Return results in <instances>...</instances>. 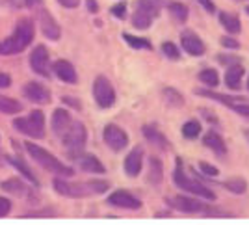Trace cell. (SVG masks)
<instances>
[{
	"instance_id": "6da1fadb",
	"label": "cell",
	"mask_w": 249,
	"mask_h": 225,
	"mask_svg": "<svg viewBox=\"0 0 249 225\" xmlns=\"http://www.w3.org/2000/svg\"><path fill=\"white\" fill-rule=\"evenodd\" d=\"M173 183H175L178 190H182L186 194L201 197L205 201H216V194L212 192V188H208L207 184L203 181H199L197 177L188 175L186 169H184V162L180 158H177V166L173 169Z\"/></svg>"
},
{
	"instance_id": "7a4b0ae2",
	"label": "cell",
	"mask_w": 249,
	"mask_h": 225,
	"mask_svg": "<svg viewBox=\"0 0 249 225\" xmlns=\"http://www.w3.org/2000/svg\"><path fill=\"white\" fill-rule=\"evenodd\" d=\"M32 39H34V22L30 19L19 20L10 38L0 41V54H4V56L19 54L30 45Z\"/></svg>"
},
{
	"instance_id": "3957f363",
	"label": "cell",
	"mask_w": 249,
	"mask_h": 225,
	"mask_svg": "<svg viewBox=\"0 0 249 225\" xmlns=\"http://www.w3.org/2000/svg\"><path fill=\"white\" fill-rule=\"evenodd\" d=\"M194 93L197 97H205L214 102H219L223 106H227L229 110H232L234 113H238L242 117L249 119V97H242V95H231V93H218L210 88H197L194 90Z\"/></svg>"
},
{
	"instance_id": "277c9868",
	"label": "cell",
	"mask_w": 249,
	"mask_h": 225,
	"mask_svg": "<svg viewBox=\"0 0 249 225\" xmlns=\"http://www.w3.org/2000/svg\"><path fill=\"white\" fill-rule=\"evenodd\" d=\"M24 149L30 153V156L39 164L41 168L49 169L52 173L60 175V177H73L74 169H71L69 166H65L63 162H60L52 153H49L47 149H43L39 145H36L34 142H24Z\"/></svg>"
},
{
	"instance_id": "5b68a950",
	"label": "cell",
	"mask_w": 249,
	"mask_h": 225,
	"mask_svg": "<svg viewBox=\"0 0 249 225\" xmlns=\"http://www.w3.org/2000/svg\"><path fill=\"white\" fill-rule=\"evenodd\" d=\"M166 205L171 208L186 212V214H205V216H225L219 214V210H214L210 205L201 199V197H188V195H173V197H166Z\"/></svg>"
},
{
	"instance_id": "8992f818",
	"label": "cell",
	"mask_w": 249,
	"mask_h": 225,
	"mask_svg": "<svg viewBox=\"0 0 249 225\" xmlns=\"http://www.w3.org/2000/svg\"><path fill=\"white\" fill-rule=\"evenodd\" d=\"M62 142L65 145L69 156L74 158V160H78V156L84 153L86 143H88V131H86V127L80 121H73L71 127L62 136Z\"/></svg>"
},
{
	"instance_id": "52a82bcc",
	"label": "cell",
	"mask_w": 249,
	"mask_h": 225,
	"mask_svg": "<svg viewBox=\"0 0 249 225\" xmlns=\"http://www.w3.org/2000/svg\"><path fill=\"white\" fill-rule=\"evenodd\" d=\"M13 129L30 136V138H43L45 136V115H43L41 110H34L28 117L15 119Z\"/></svg>"
},
{
	"instance_id": "ba28073f",
	"label": "cell",
	"mask_w": 249,
	"mask_h": 225,
	"mask_svg": "<svg viewBox=\"0 0 249 225\" xmlns=\"http://www.w3.org/2000/svg\"><path fill=\"white\" fill-rule=\"evenodd\" d=\"M93 97L95 102L99 104V108H110L115 102V90L112 86V82L106 76L99 75L93 82Z\"/></svg>"
},
{
	"instance_id": "9c48e42d",
	"label": "cell",
	"mask_w": 249,
	"mask_h": 225,
	"mask_svg": "<svg viewBox=\"0 0 249 225\" xmlns=\"http://www.w3.org/2000/svg\"><path fill=\"white\" fill-rule=\"evenodd\" d=\"M104 143L114 151V153H121L128 145V134L124 132L121 127H117L114 123H108L103 131Z\"/></svg>"
},
{
	"instance_id": "30bf717a",
	"label": "cell",
	"mask_w": 249,
	"mask_h": 225,
	"mask_svg": "<svg viewBox=\"0 0 249 225\" xmlns=\"http://www.w3.org/2000/svg\"><path fill=\"white\" fill-rule=\"evenodd\" d=\"M180 49L186 54H190V56L199 58V56H205L207 45L194 30H182V34H180Z\"/></svg>"
},
{
	"instance_id": "8fae6325",
	"label": "cell",
	"mask_w": 249,
	"mask_h": 225,
	"mask_svg": "<svg viewBox=\"0 0 249 225\" xmlns=\"http://www.w3.org/2000/svg\"><path fill=\"white\" fill-rule=\"evenodd\" d=\"M106 201H108V205H112V206L128 208V210H140L142 205H143L132 192H128V190H115V192H112V194L106 197Z\"/></svg>"
},
{
	"instance_id": "7c38bea8",
	"label": "cell",
	"mask_w": 249,
	"mask_h": 225,
	"mask_svg": "<svg viewBox=\"0 0 249 225\" xmlns=\"http://www.w3.org/2000/svg\"><path fill=\"white\" fill-rule=\"evenodd\" d=\"M52 184H54V190L65 197H84V195L91 194L86 183H69V181H65V177L54 179Z\"/></svg>"
},
{
	"instance_id": "4fadbf2b",
	"label": "cell",
	"mask_w": 249,
	"mask_h": 225,
	"mask_svg": "<svg viewBox=\"0 0 249 225\" xmlns=\"http://www.w3.org/2000/svg\"><path fill=\"white\" fill-rule=\"evenodd\" d=\"M37 22H39V28H41V34L51 41H58L60 36H62V28L60 24L56 22V19L52 17L47 10H39L37 11Z\"/></svg>"
},
{
	"instance_id": "5bb4252c",
	"label": "cell",
	"mask_w": 249,
	"mask_h": 225,
	"mask_svg": "<svg viewBox=\"0 0 249 225\" xmlns=\"http://www.w3.org/2000/svg\"><path fill=\"white\" fill-rule=\"evenodd\" d=\"M30 67L34 73L41 75V76H49V51L45 45H37L30 54Z\"/></svg>"
},
{
	"instance_id": "9a60e30c",
	"label": "cell",
	"mask_w": 249,
	"mask_h": 225,
	"mask_svg": "<svg viewBox=\"0 0 249 225\" xmlns=\"http://www.w3.org/2000/svg\"><path fill=\"white\" fill-rule=\"evenodd\" d=\"M124 173L128 177H138L142 173V168H143V149L142 147H134L130 153L124 156Z\"/></svg>"
},
{
	"instance_id": "2e32d148",
	"label": "cell",
	"mask_w": 249,
	"mask_h": 225,
	"mask_svg": "<svg viewBox=\"0 0 249 225\" xmlns=\"http://www.w3.org/2000/svg\"><path fill=\"white\" fill-rule=\"evenodd\" d=\"M22 92H24V97L28 101L36 102V104H45V102L51 101V92L39 82H28Z\"/></svg>"
},
{
	"instance_id": "e0dca14e",
	"label": "cell",
	"mask_w": 249,
	"mask_h": 225,
	"mask_svg": "<svg viewBox=\"0 0 249 225\" xmlns=\"http://www.w3.org/2000/svg\"><path fill=\"white\" fill-rule=\"evenodd\" d=\"M142 132H143V136L147 138V142L151 143L153 147H156V149H160V151H164V149H169V147H171L169 140L164 136V132H162L156 125H145V127L142 129Z\"/></svg>"
},
{
	"instance_id": "ac0fdd59",
	"label": "cell",
	"mask_w": 249,
	"mask_h": 225,
	"mask_svg": "<svg viewBox=\"0 0 249 225\" xmlns=\"http://www.w3.org/2000/svg\"><path fill=\"white\" fill-rule=\"evenodd\" d=\"M203 145L208 147L212 153H216L218 156H225L227 154V143L223 140V136L218 132V131H207L205 136H203Z\"/></svg>"
},
{
	"instance_id": "d6986e66",
	"label": "cell",
	"mask_w": 249,
	"mask_h": 225,
	"mask_svg": "<svg viewBox=\"0 0 249 225\" xmlns=\"http://www.w3.org/2000/svg\"><path fill=\"white\" fill-rule=\"evenodd\" d=\"M171 0H138L136 2V10L143 11L151 19H158L164 8H167Z\"/></svg>"
},
{
	"instance_id": "ffe728a7",
	"label": "cell",
	"mask_w": 249,
	"mask_h": 225,
	"mask_svg": "<svg viewBox=\"0 0 249 225\" xmlns=\"http://www.w3.org/2000/svg\"><path fill=\"white\" fill-rule=\"evenodd\" d=\"M71 123H73V119H71V113L67 112L65 108H58V110H54V113H52V119H51V127H52V131H54V134L63 136V134H65V131L71 127Z\"/></svg>"
},
{
	"instance_id": "44dd1931",
	"label": "cell",
	"mask_w": 249,
	"mask_h": 225,
	"mask_svg": "<svg viewBox=\"0 0 249 225\" xmlns=\"http://www.w3.org/2000/svg\"><path fill=\"white\" fill-rule=\"evenodd\" d=\"M244 63H232V65H227V71H225V86L229 90H240L242 86V78H244Z\"/></svg>"
},
{
	"instance_id": "7402d4cb",
	"label": "cell",
	"mask_w": 249,
	"mask_h": 225,
	"mask_svg": "<svg viewBox=\"0 0 249 225\" xmlns=\"http://www.w3.org/2000/svg\"><path fill=\"white\" fill-rule=\"evenodd\" d=\"M54 73H56V76L62 82H65V84H76V82H78V76H76V71H74L71 61L58 60L54 63Z\"/></svg>"
},
{
	"instance_id": "603a6c76",
	"label": "cell",
	"mask_w": 249,
	"mask_h": 225,
	"mask_svg": "<svg viewBox=\"0 0 249 225\" xmlns=\"http://www.w3.org/2000/svg\"><path fill=\"white\" fill-rule=\"evenodd\" d=\"M147 183L151 186H160L164 183V162L158 156L149 158V171H147Z\"/></svg>"
},
{
	"instance_id": "cb8c5ba5",
	"label": "cell",
	"mask_w": 249,
	"mask_h": 225,
	"mask_svg": "<svg viewBox=\"0 0 249 225\" xmlns=\"http://www.w3.org/2000/svg\"><path fill=\"white\" fill-rule=\"evenodd\" d=\"M218 20H219V24L227 30V34L236 36V34L242 32V22H240V17L236 15V13H231V11H219Z\"/></svg>"
},
{
	"instance_id": "d4e9b609",
	"label": "cell",
	"mask_w": 249,
	"mask_h": 225,
	"mask_svg": "<svg viewBox=\"0 0 249 225\" xmlns=\"http://www.w3.org/2000/svg\"><path fill=\"white\" fill-rule=\"evenodd\" d=\"M78 164H80V168H82L84 171H88V173H97V175H103L106 171V168H104V164L95 156V154H86L82 153L78 156Z\"/></svg>"
},
{
	"instance_id": "484cf974",
	"label": "cell",
	"mask_w": 249,
	"mask_h": 225,
	"mask_svg": "<svg viewBox=\"0 0 249 225\" xmlns=\"http://www.w3.org/2000/svg\"><path fill=\"white\" fill-rule=\"evenodd\" d=\"M227 192L231 194H236V195H242L248 192V181L244 179V177H229L225 179L223 183H219Z\"/></svg>"
},
{
	"instance_id": "4316f807",
	"label": "cell",
	"mask_w": 249,
	"mask_h": 225,
	"mask_svg": "<svg viewBox=\"0 0 249 225\" xmlns=\"http://www.w3.org/2000/svg\"><path fill=\"white\" fill-rule=\"evenodd\" d=\"M167 11H169V15L177 20V22H186L188 17H190V8H188L186 4H182V2H169L167 4Z\"/></svg>"
},
{
	"instance_id": "83f0119b",
	"label": "cell",
	"mask_w": 249,
	"mask_h": 225,
	"mask_svg": "<svg viewBox=\"0 0 249 225\" xmlns=\"http://www.w3.org/2000/svg\"><path fill=\"white\" fill-rule=\"evenodd\" d=\"M162 97H164V101L167 102V106H171V108H178V106H182L184 104V97H182V93L178 92L177 88L173 86H167L162 90Z\"/></svg>"
},
{
	"instance_id": "f1b7e54d",
	"label": "cell",
	"mask_w": 249,
	"mask_h": 225,
	"mask_svg": "<svg viewBox=\"0 0 249 225\" xmlns=\"http://www.w3.org/2000/svg\"><path fill=\"white\" fill-rule=\"evenodd\" d=\"M197 78L201 84H205V86L210 88V90H216V88L219 86V75H218V71L212 69V67H207V69L199 71Z\"/></svg>"
},
{
	"instance_id": "f546056e",
	"label": "cell",
	"mask_w": 249,
	"mask_h": 225,
	"mask_svg": "<svg viewBox=\"0 0 249 225\" xmlns=\"http://www.w3.org/2000/svg\"><path fill=\"white\" fill-rule=\"evenodd\" d=\"M123 39L128 43L130 49H136V51H153V43L145 39V38H140V36H132V34L123 32Z\"/></svg>"
},
{
	"instance_id": "4dcf8cb0",
	"label": "cell",
	"mask_w": 249,
	"mask_h": 225,
	"mask_svg": "<svg viewBox=\"0 0 249 225\" xmlns=\"http://www.w3.org/2000/svg\"><path fill=\"white\" fill-rule=\"evenodd\" d=\"M201 131H203V127H201V121H197V119H188L180 129V132L186 140H197L201 136Z\"/></svg>"
},
{
	"instance_id": "1f68e13d",
	"label": "cell",
	"mask_w": 249,
	"mask_h": 225,
	"mask_svg": "<svg viewBox=\"0 0 249 225\" xmlns=\"http://www.w3.org/2000/svg\"><path fill=\"white\" fill-rule=\"evenodd\" d=\"M6 160H8L10 164H13V166H15V168H17V169L24 175V179H26V181H30V183H34L36 186H39V183H37V177L34 175V171L28 168V164L24 162L22 158H6Z\"/></svg>"
},
{
	"instance_id": "d6a6232c",
	"label": "cell",
	"mask_w": 249,
	"mask_h": 225,
	"mask_svg": "<svg viewBox=\"0 0 249 225\" xmlns=\"http://www.w3.org/2000/svg\"><path fill=\"white\" fill-rule=\"evenodd\" d=\"M0 188L4 192H10V194H26V184L22 183L21 179H8V181H2L0 183Z\"/></svg>"
},
{
	"instance_id": "836d02e7",
	"label": "cell",
	"mask_w": 249,
	"mask_h": 225,
	"mask_svg": "<svg viewBox=\"0 0 249 225\" xmlns=\"http://www.w3.org/2000/svg\"><path fill=\"white\" fill-rule=\"evenodd\" d=\"M21 110H22V104L19 101L0 95V112L2 113H10V115H13V113H19Z\"/></svg>"
},
{
	"instance_id": "e575fe53",
	"label": "cell",
	"mask_w": 249,
	"mask_h": 225,
	"mask_svg": "<svg viewBox=\"0 0 249 225\" xmlns=\"http://www.w3.org/2000/svg\"><path fill=\"white\" fill-rule=\"evenodd\" d=\"M153 20H155V19H151V17H149V15H145L143 11L136 10L130 22H132V26H134V28H138V30H147V28L153 24Z\"/></svg>"
},
{
	"instance_id": "d590c367",
	"label": "cell",
	"mask_w": 249,
	"mask_h": 225,
	"mask_svg": "<svg viewBox=\"0 0 249 225\" xmlns=\"http://www.w3.org/2000/svg\"><path fill=\"white\" fill-rule=\"evenodd\" d=\"M160 49H162V54L166 56L167 60H178L180 58V47H177L173 41H164L162 45H160Z\"/></svg>"
},
{
	"instance_id": "8d00e7d4",
	"label": "cell",
	"mask_w": 249,
	"mask_h": 225,
	"mask_svg": "<svg viewBox=\"0 0 249 225\" xmlns=\"http://www.w3.org/2000/svg\"><path fill=\"white\" fill-rule=\"evenodd\" d=\"M86 184H88L89 192H93V194H104L110 188V183L103 181V179H93V181H88Z\"/></svg>"
},
{
	"instance_id": "74e56055",
	"label": "cell",
	"mask_w": 249,
	"mask_h": 225,
	"mask_svg": "<svg viewBox=\"0 0 249 225\" xmlns=\"http://www.w3.org/2000/svg\"><path fill=\"white\" fill-rule=\"evenodd\" d=\"M199 168V173L205 175V177H210V179H216L219 175V169L216 168V166H212L210 162H205V160H201V162L197 164Z\"/></svg>"
},
{
	"instance_id": "f35d334b",
	"label": "cell",
	"mask_w": 249,
	"mask_h": 225,
	"mask_svg": "<svg viewBox=\"0 0 249 225\" xmlns=\"http://www.w3.org/2000/svg\"><path fill=\"white\" fill-rule=\"evenodd\" d=\"M216 61H218L219 65H232V63H240L242 61V58L240 56H236V54H232V52H221V54H218L216 56Z\"/></svg>"
},
{
	"instance_id": "ab89813d",
	"label": "cell",
	"mask_w": 249,
	"mask_h": 225,
	"mask_svg": "<svg viewBox=\"0 0 249 225\" xmlns=\"http://www.w3.org/2000/svg\"><path fill=\"white\" fill-rule=\"evenodd\" d=\"M219 43H221V47L227 49V51H238L240 49V41L234 39V38H231V36H223V38L219 39Z\"/></svg>"
},
{
	"instance_id": "60d3db41",
	"label": "cell",
	"mask_w": 249,
	"mask_h": 225,
	"mask_svg": "<svg viewBox=\"0 0 249 225\" xmlns=\"http://www.w3.org/2000/svg\"><path fill=\"white\" fill-rule=\"evenodd\" d=\"M201 115L207 119L210 125H214V127H219L221 125V121H219L218 113L214 112V110H208V108H201Z\"/></svg>"
},
{
	"instance_id": "b9f144b4",
	"label": "cell",
	"mask_w": 249,
	"mask_h": 225,
	"mask_svg": "<svg viewBox=\"0 0 249 225\" xmlns=\"http://www.w3.org/2000/svg\"><path fill=\"white\" fill-rule=\"evenodd\" d=\"M11 210V201L8 197H0V218L8 216Z\"/></svg>"
},
{
	"instance_id": "7bdbcfd3",
	"label": "cell",
	"mask_w": 249,
	"mask_h": 225,
	"mask_svg": "<svg viewBox=\"0 0 249 225\" xmlns=\"http://www.w3.org/2000/svg\"><path fill=\"white\" fill-rule=\"evenodd\" d=\"M197 4L207 11V13H216V4H214V0H197Z\"/></svg>"
},
{
	"instance_id": "ee69618b",
	"label": "cell",
	"mask_w": 249,
	"mask_h": 225,
	"mask_svg": "<svg viewBox=\"0 0 249 225\" xmlns=\"http://www.w3.org/2000/svg\"><path fill=\"white\" fill-rule=\"evenodd\" d=\"M112 15H115L117 19H124L126 17V4H117L112 8Z\"/></svg>"
},
{
	"instance_id": "f6af8a7d",
	"label": "cell",
	"mask_w": 249,
	"mask_h": 225,
	"mask_svg": "<svg viewBox=\"0 0 249 225\" xmlns=\"http://www.w3.org/2000/svg\"><path fill=\"white\" fill-rule=\"evenodd\" d=\"M11 86V76L8 73L0 71V90H4V88H10Z\"/></svg>"
},
{
	"instance_id": "bcb514c9",
	"label": "cell",
	"mask_w": 249,
	"mask_h": 225,
	"mask_svg": "<svg viewBox=\"0 0 249 225\" xmlns=\"http://www.w3.org/2000/svg\"><path fill=\"white\" fill-rule=\"evenodd\" d=\"M60 4H62L63 8H69V10H73V8H76L78 6V2L80 0H58Z\"/></svg>"
},
{
	"instance_id": "7dc6e473",
	"label": "cell",
	"mask_w": 249,
	"mask_h": 225,
	"mask_svg": "<svg viewBox=\"0 0 249 225\" xmlns=\"http://www.w3.org/2000/svg\"><path fill=\"white\" fill-rule=\"evenodd\" d=\"M86 6H88V10L91 11V13H97V11H99V4H97V0H86Z\"/></svg>"
},
{
	"instance_id": "c3c4849f",
	"label": "cell",
	"mask_w": 249,
	"mask_h": 225,
	"mask_svg": "<svg viewBox=\"0 0 249 225\" xmlns=\"http://www.w3.org/2000/svg\"><path fill=\"white\" fill-rule=\"evenodd\" d=\"M63 102H67V104L74 106L76 110H82V102H80V101H74V99H63Z\"/></svg>"
},
{
	"instance_id": "681fc988",
	"label": "cell",
	"mask_w": 249,
	"mask_h": 225,
	"mask_svg": "<svg viewBox=\"0 0 249 225\" xmlns=\"http://www.w3.org/2000/svg\"><path fill=\"white\" fill-rule=\"evenodd\" d=\"M43 0H26V6H30V8H34V6H39Z\"/></svg>"
},
{
	"instance_id": "f907efd6",
	"label": "cell",
	"mask_w": 249,
	"mask_h": 225,
	"mask_svg": "<svg viewBox=\"0 0 249 225\" xmlns=\"http://www.w3.org/2000/svg\"><path fill=\"white\" fill-rule=\"evenodd\" d=\"M244 136H246V140L249 142V129H244Z\"/></svg>"
},
{
	"instance_id": "816d5d0a",
	"label": "cell",
	"mask_w": 249,
	"mask_h": 225,
	"mask_svg": "<svg viewBox=\"0 0 249 225\" xmlns=\"http://www.w3.org/2000/svg\"><path fill=\"white\" fill-rule=\"evenodd\" d=\"M248 90H249V76H248Z\"/></svg>"
},
{
	"instance_id": "f5cc1de1",
	"label": "cell",
	"mask_w": 249,
	"mask_h": 225,
	"mask_svg": "<svg viewBox=\"0 0 249 225\" xmlns=\"http://www.w3.org/2000/svg\"><path fill=\"white\" fill-rule=\"evenodd\" d=\"M246 11H248V15H249V6H248V10H246Z\"/></svg>"
}]
</instances>
